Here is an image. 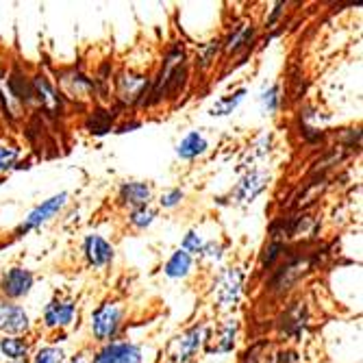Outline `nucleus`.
<instances>
[{
  "label": "nucleus",
  "instance_id": "obj_1",
  "mask_svg": "<svg viewBox=\"0 0 363 363\" xmlns=\"http://www.w3.org/2000/svg\"><path fill=\"white\" fill-rule=\"evenodd\" d=\"M244 285V272L240 268H226L218 274L213 283V301L220 309L235 307Z\"/></svg>",
  "mask_w": 363,
  "mask_h": 363
},
{
  "label": "nucleus",
  "instance_id": "obj_2",
  "mask_svg": "<svg viewBox=\"0 0 363 363\" xmlns=\"http://www.w3.org/2000/svg\"><path fill=\"white\" fill-rule=\"evenodd\" d=\"M122 309L116 303H105L91 313V333L98 342H113L120 331Z\"/></svg>",
  "mask_w": 363,
  "mask_h": 363
},
{
  "label": "nucleus",
  "instance_id": "obj_3",
  "mask_svg": "<svg viewBox=\"0 0 363 363\" xmlns=\"http://www.w3.org/2000/svg\"><path fill=\"white\" fill-rule=\"evenodd\" d=\"M313 257H294V259H289L285 266L274 274V279H272V283H270V287H272V291H277V294H285L287 289H291L294 287V283L298 281L311 266H313Z\"/></svg>",
  "mask_w": 363,
  "mask_h": 363
},
{
  "label": "nucleus",
  "instance_id": "obj_4",
  "mask_svg": "<svg viewBox=\"0 0 363 363\" xmlns=\"http://www.w3.org/2000/svg\"><path fill=\"white\" fill-rule=\"evenodd\" d=\"M33 87V98L42 105V109L50 116H61L63 111V98L57 91V87L50 83V79L46 74H38L30 81Z\"/></svg>",
  "mask_w": 363,
  "mask_h": 363
},
{
  "label": "nucleus",
  "instance_id": "obj_5",
  "mask_svg": "<svg viewBox=\"0 0 363 363\" xmlns=\"http://www.w3.org/2000/svg\"><path fill=\"white\" fill-rule=\"evenodd\" d=\"M65 203H68V194L63 191V194H57V196L48 198V201H44L42 205H38L35 209H33V211L26 216V220L20 224L18 235H20V233H26V230H30V228H38V226L46 224L55 213H59V211L63 209Z\"/></svg>",
  "mask_w": 363,
  "mask_h": 363
},
{
  "label": "nucleus",
  "instance_id": "obj_6",
  "mask_svg": "<svg viewBox=\"0 0 363 363\" xmlns=\"http://www.w3.org/2000/svg\"><path fill=\"white\" fill-rule=\"evenodd\" d=\"M94 363H142V350L128 342H109L94 357Z\"/></svg>",
  "mask_w": 363,
  "mask_h": 363
},
{
  "label": "nucleus",
  "instance_id": "obj_7",
  "mask_svg": "<svg viewBox=\"0 0 363 363\" xmlns=\"http://www.w3.org/2000/svg\"><path fill=\"white\" fill-rule=\"evenodd\" d=\"M203 344H205V326L198 324V326L189 328L185 335H181V337L174 340L170 354H172V359L177 363H187L198 350H201Z\"/></svg>",
  "mask_w": 363,
  "mask_h": 363
},
{
  "label": "nucleus",
  "instance_id": "obj_8",
  "mask_svg": "<svg viewBox=\"0 0 363 363\" xmlns=\"http://www.w3.org/2000/svg\"><path fill=\"white\" fill-rule=\"evenodd\" d=\"M148 79L140 74H122L118 79V98L124 105L144 103L148 96Z\"/></svg>",
  "mask_w": 363,
  "mask_h": 363
},
{
  "label": "nucleus",
  "instance_id": "obj_9",
  "mask_svg": "<svg viewBox=\"0 0 363 363\" xmlns=\"http://www.w3.org/2000/svg\"><path fill=\"white\" fill-rule=\"evenodd\" d=\"M0 287H3V294L7 298H24L33 287V274L24 268H11L3 274Z\"/></svg>",
  "mask_w": 363,
  "mask_h": 363
},
{
  "label": "nucleus",
  "instance_id": "obj_10",
  "mask_svg": "<svg viewBox=\"0 0 363 363\" xmlns=\"http://www.w3.org/2000/svg\"><path fill=\"white\" fill-rule=\"evenodd\" d=\"M0 331L9 335H20L28 331V315L20 305H0Z\"/></svg>",
  "mask_w": 363,
  "mask_h": 363
},
{
  "label": "nucleus",
  "instance_id": "obj_11",
  "mask_svg": "<svg viewBox=\"0 0 363 363\" xmlns=\"http://www.w3.org/2000/svg\"><path fill=\"white\" fill-rule=\"evenodd\" d=\"M268 181H270V174H268V172H263V170H250V172L238 183L233 196L238 198L240 203H250V201H255V198H257L263 189H266Z\"/></svg>",
  "mask_w": 363,
  "mask_h": 363
},
{
  "label": "nucleus",
  "instance_id": "obj_12",
  "mask_svg": "<svg viewBox=\"0 0 363 363\" xmlns=\"http://www.w3.org/2000/svg\"><path fill=\"white\" fill-rule=\"evenodd\" d=\"M59 83H61V91L68 98H72V101H87L89 94L94 91V83L77 70L63 72Z\"/></svg>",
  "mask_w": 363,
  "mask_h": 363
},
{
  "label": "nucleus",
  "instance_id": "obj_13",
  "mask_svg": "<svg viewBox=\"0 0 363 363\" xmlns=\"http://www.w3.org/2000/svg\"><path fill=\"white\" fill-rule=\"evenodd\" d=\"M74 303L72 301H63L55 298L46 305L44 309V322L48 328H63L74 320Z\"/></svg>",
  "mask_w": 363,
  "mask_h": 363
},
{
  "label": "nucleus",
  "instance_id": "obj_14",
  "mask_svg": "<svg viewBox=\"0 0 363 363\" xmlns=\"http://www.w3.org/2000/svg\"><path fill=\"white\" fill-rule=\"evenodd\" d=\"M307 322H309L307 307L303 303H296L281 315V333L289 337H298L307 328Z\"/></svg>",
  "mask_w": 363,
  "mask_h": 363
},
{
  "label": "nucleus",
  "instance_id": "obj_15",
  "mask_svg": "<svg viewBox=\"0 0 363 363\" xmlns=\"http://www.w3.org/2000/svg\"><path fill=\"white\" fill-rule=\"evenodd\" d=\"M85 257L89 261V266L105 268V266H109L111 259H113V248L101 235H89L85 240Z\"/></svg>",
  "mask_w": 363,
  "mask_h": 363
},
{
  "label": "nucleus",
  "instance_id": "obj_16",
  "mask_svg": "<svg viewBox=\"0 0 363 363\" xmlns=\"http://www.w3.org/2000/svg\"><path fill=\"white\" fill-rule=\"evenodd\" d=\"M150 198H152V189L148 183H124L120 187V201L122 205L126 207H133V209H140V207H148L150 203Z\"/></svg>",
  "mask_w": 363,
  "mask_h": 363
},
{
  "label": "nucleus",
  "instance_id": "obj_17",
  "mask_svg": "<svg viewBox=\"0 0 363 363\" xmlns=\"http://www.w3.org/2000/svg\"><path fill=\"white\" fill-rule=\"evenodd\" d=\"M235 337H238V320H226L220 326V331H218L213 344L207 350L209 352H228V350H233Z\"/></svg>",
  "mask_w": 363,
  "mask_h": 363
},
{
  "label": "nucleus",
  "instance_id": "obj_18",
  "mask_svg": "<svg viewBox=\"0 0 363 363\" xmlns=\"http://www.w3.org/2000/svg\"><path fill=\"white\" fill-rule=\"evenodd\" d=\"M205 150H207V140H205V135H203V133H198V130H191V133L185 135L183 142L179 144L177 155H179L181 159H194V157H198V155H203Z\"/></svg>",
  "mask_w": 363,
  "mask_h": 363
},
{
  "label": "nucleus",
  "instance_id": "obj_19",
  "mask_svg": "<svg viewBox=\"0 0 363 363\" xmlns=\"http://www.w3.org/2000/svg\"><path fill=\"white\" fill-rule=\"evenodd\" d=\"M255 26L252 24H238L230 33V38L226 40V52H240L242 48H246L252 40H255Z\"/></svg>",
  "mask_w": 363,
  "mask_h": 363
},
{
  "label": "nucleus",
  "instance_id": "obj_20",
  "mask_svg": "<svg viewBox=\"0 0 363 363\" xmlns=\"http://www.w3.org/2000/svg\"><path fill=\"white\" fill-rule=\"evenodd\" d=\"M189 270H191V257L185 250H177L166 263V274L170 279H183L189 274Z\"/></svg>",
  "mask_w": 363,
  "mask_h": 363
},
{
  "label": "nucleus",
  "instance_id": "obj_21",
  "mask_svg": "<svg viewBox=\"0 0 363 363\" xmlns=\"http://www.w3.org/2000/svg\"><path fill=\"white\" fill-rule=\"evenodd\" d=\"M0 352L13 363H22V359L28 354V344L20 337H3L0 340Z\"/></svg>",
  "mask_w": 363,
  "mask_h": 363
},
{
  "label": "nucleus",
  "instance_id": "obj_22",
  "mask_svg": "<svg viewBox=\"0 0 363 363\" xmlns=\"http://www.w3.org/2000/svg\"><path fill=\"white\" fill-rule=\"evenodd\" d=\"M274 359H277V352H274L272 344L270 342H259L246 352L244 363H274Z\"/></svg>",
  "mask_w": 363,
  "mask_h": 363
},
{
  "label": "nucleus",
  "instance_id": "obj_23",
  "mask_svg": "<svg viewBox=\"0 0 363 363\" xmlns=\"http://www.w3.org/2000/svg\"><path fill=\"white\" fill-rule=\"evenodd\" d=\"M113 118L116 116H111L109 111H94L89 116V120H87V128L91 130V133H96V135H105V133H109L111 126H113Z\"/></svg>",
  "mask_w": 363,
  "mask_h": 363
},
{
  "label": "nucleus",
  "instance_id": "obj_24",
  "mask_svg": "<svg viewBox=\"0 0 363 363\" xmlns=\"http://www.w3.org/2000/svg\"><path fill=\"white\" fill-rule=\"evenodd\" d=\"M244 96H246V89H240V91H235L233 96L222 98V101H218V103L211 107V116H228V113H233V109L244 101Z\"/></svg>",
  "mask_w": 363,
  "mask_h": 363
},
{
  "label": "nucleus",
  "instance_id": "obj_25",
  "mask_svg": "<svg viewBox=\"0 0 363 363\" xmlns=\"http://www.w3.org/2000/svg\"><path fill=\"white\" fill-rule=\"evenodd\" d=\"M128 220H130V224L138 226V228H146V226H150L152 220H155V209H150V207L133 209V213L128 216Z\"/></svg>",
  "mask_w": 363,
  "mask_h": 363
},
{
  "label": "nucleus",
  "instance_id": "obj_26",
  "mask_svg": "<svg viewBox=\"0 0 363 363\" xmlns=\"http://www.w3.org/2000/svg\"><path fill=\"white\" fill-rule=\"evenodd\" d=\"M63 359H65V354H63L61 348H57V346H46V348H42V350L35 354L33 363H63Z\"/></svg>",
  "mask_w": 363,
  "mask_h": 363
},
{
  "label": "nucleus",
  "instance_id": "obj_27",
  "mask_svg": "<svg viewBox=\"0 0 363 363\" xmlns=\"http://www.w3.org/2000/svg\"><path fill=\"white\" fill-rule=\"evenodd\" d=\"M285 250V242H279V240H272L270 246L266 248V255H263V268H270L272 263L281 257V252Z\"/></svg>",
  "mask_w": 363,
  "mask_h": 363
},
{
  "label": "nucleus",
  "instance_id": "obj_28",
  "mask_svg": "<svg viewBox=\"0 0 363 363\" xmlns=\"http://www.w3.org/2000/svg\"><path fill=\"white\" fill-rule=\"evenodd\" d=\"M203 240H201V235L196 233V230H189V233L185 235V240H183V250L191 257V255H201V250H203Z\"/></svg>",
  "mask_w": 363,
  "mask_h": 363
},
{
  "label": "nucleus",
  "instance_id": "obj_29",
  "mask_svg": "<svg viewBox=\"0 0 363 363\" xmlns=\"http://www.w3.org/2000/svg\"><path fill=\"white\" fill-rule=\"evenodd\" d=\"M18 159V148L13 146H0V172L9 170Z\"/></svg>",
  "mask_w": 363,
  "mask_h": 363
},
{
  "label": "nucleus",
  "instance_id": "obj_30",
  "mask_svg": "<svg viewBox=\"0 0 363 363\" xmlns=\"http://www.w3.org/2000/svg\"><path fill=\"white\" fill-rule=\"evenodd\" d=\"M263 107H266V111H270V113H274L277 109H279V103H281V96H279V87L274 85V87H270L266 94H263Z\"/></svg>",
  "mask_w": 363,
  "mask_h": 363
},
{
  "label": "nucleus",
  "instance_id": "obj_31",
  "mask_svg": "<svg viewBox=\"0 0 363 363\" xmlns=\"http://www.w3.org/2000/svg\"><path fill=\"white\" fill-rule=\"evenodd\" d=\"M183 201V191L181 189H170V191H166L161 196V207H166V209H172V207H177L179 203Z\"/></svg>",
  "mask_w": 363,
  "mask_h": 363
},
{
  "label": "nucleus",
  "instance_id": "obj_32",
  "mask_svg": "<svg viewBox=\"0 0 363 363\" xmlns=\"http://www.w3.org/2000/svg\"><path fill=\"white\" fill-rule=\"evenodd\" d=\"M201 257H203L205 261H209V263H213V261H220V257H222V248H220L216 242H211V244H205V246H203V250H201Z\"/></svg>",
  "mask_w": 363,
  "mask_h": 363
},
{
  "label": "nucleus",
  "instance_id": "obj_33",
  "mask_svg": "<svg viewBox=\"0 0 363 363\" xmlns=\"http://www.w3.org/2000/svg\"><path fill=\"white\" fill-rule=\"evenodd\" d=\"M220 46H222V42L220 40H213V42H209L207 44V48H205V52H203V65H209L211 63V59L218 55V50H220Z\"/></svg>",
  "mask_w": 363,
  "mask_h": 363
},
{
  "label": "nucleus",
  "instance_id": "obj_34",
  "mask_svg": "<svg viewBox=\"0 0 363 363\" xmlns=\"http://www.w3.org/2000/svg\"><path fill=\"white\" fill-rule=\"evenodd\" d=\"M274 363H298V357H296L294 352H277Z\"/></svg>",
  "mask_w": 363,
  "mask_h": 363
},
{
  "label": "nucleus",
  "instance_id": "obj_35",
  "mask_svg": "<svg viewBox=\"0 0 363 363\" xmlns=\"http://www.w3.org/2000/svg\"><path fill=\"white\" fill-rule=\"evenodd\" d=\"M68 363H94V359H91L87 352H79V354H74Z\"/></svg>",
  "mask_w": 363,
  "mask_h": 363
},
{
  "label": "nucleus",
  "instance_id": "obj_36",
  "mask_svg": "<svg viewBox=\"0 0 363 363\" xmlns=\"http://www.w3.org/2000/svg\"><path fill=\"white\" fill-rule=\"evenodd\" d=\"M281 9H283V3H279V5L274 7V11H272V16H270V20H268V24H274V20L279 18V13H281Z\"/></svg>",
  "mask_w": 363,
  "mask_h": 363
}]
</instances>
